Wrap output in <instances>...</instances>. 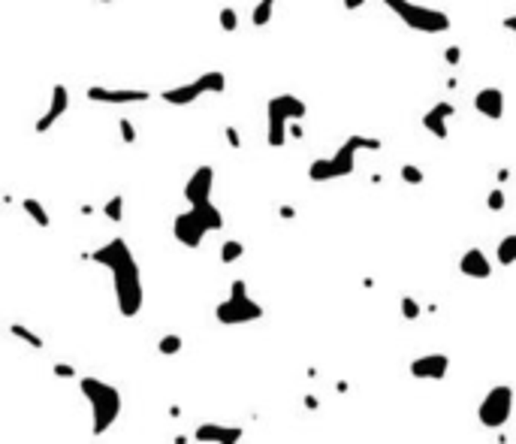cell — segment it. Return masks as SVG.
<instances>
[{
	"label": "cell",
	"mask_w": 516,
	"mask_h": 444,
	"mask_svg": "<svg viewBox=\"0 0 516 444\" xmlns=\"http://www.w3.org/2000/svg\"><path fill=\"white\" fill-rule=\"evenodd\" d=\"M97 266H103L112 275V288H115V305L121 317H136L145 305V290H142V272L133 257V248L127 239H109L106 245H100L91 254Z\"/></svg>",
	"instance_id": "cell-1"
},
{
	"label": "cell",
	"mask_w": 516,
	"mask_h": 444,
	"mask_svg": "<svg viewBox=\"0 0 516 444\" xmlns=\"http://www.w3.org/2000/svg\"><path fill=\"white\" fill-rule=\"evenodd\" d=\"M384 142L375 140V136H363V133H353L335 148L329 157H317L311 161L308 166V178L311 181H335V178H347L353 176L356 169V154L360 152H380Z\"/></svg>",
	"instance_id": "cell-2"
},
{
	"label": "cell",
	"mask_w": 516,
	"mask_h": 444,
	"mask_svg": "<svg viewBox=\"0 0 516 444\" xmlns=\"http://www.w3.org/2000/svg\"><path fill=\"white\" fill-rule=\"evenodd\" d=\"M78 390L91 405V432L94 436H106V432L115 426V420L121 414V393L118 387H112L106 381L94 378V375H85L78 381Z\"/></svg>",
	"instance_id": "cell-3"
},
{
	"label": "cell",
	"mask_w": 516,
	"mask_h": 444,
	"mask_svg": "<svg viewBox=\"0 0 516 444\" xmlns=\"http://www.w3.org/2000/svg\"><path fill=\"white\" fill-rule=\"evenodd\" d=\"M215 230H223V215L215 203L190 206L187 212L175 215V221H172V236L178 239V245H184V248H199L203 239Z\"/></svg>",
	"instance_id": "cell-4"
},
{
	"label": "cell",
	"mask_w": 516,
	"mask_h": 444,
	"mask_svg": "<svg viewBox=\"0 0 516 444\" xmlns=\"http://www.w3.org/2000/svg\"><path fill=\"white\" fill-rule=\"evenodd\" d=\"M305 100L296 94H275L266 100V142L272 148H281L290 136V124L305 118Z\"/></svg>",
	"instance_id": "cell-5"
},
{
	"label": "cell",
	"mask_w": 516,
	"mask_h": 444,
	"mask_svg": "<svg viewBox=\"0 0 516 444\" xmlns=\"http://www.w3.org/2000/svg\"><path fill=\"white\" fill-rule=\"evenodd\" d=\"M384 6L401 21V25L417 30V33H447L450 30V16H447L444 9L423 6V4H414V0H384Z\"/></svg>",
	"instance_id": "cell-6"
},
{
	"label": "cell",
	"mask_w": 516,
	"mask_h": 444,
	"mask_svg": "<svg viewBox=\"0 0 516 444\" xmlns=\"http://www.w3.org/2000/svg\"><path fill=\"white\" fill-rule=\"evenodd\" d=\"M263 314H266L263 305L248 296V284H245L242 278H235L230 284V296L215 305V317L223 326H245V324L260 321Z\"/></svg>",
	"instance_id": "cell-7"
},
{
	"label": "cell",
	"mask_w": 516,
	"mask_h": 444,
	"mask_svg": "<svg viewBox=\"0 0 516 444\" xmlns=\"http://www.w3.org/2000/svg\"><path fill=\"white\" fill-rule=\"evenodd\" d=\"M510 414H513V387H510V384H496V387H489L486 396L480 399L477 420H480V423H483L486 429H501V426H508Z\"/></svg>",
	"instance_id": "cell-8"
},
{
	"label": "cell",
	"mask_w": 516,
	"mask_h": 444,
	"mask_svg": "<svg viewBox=\"0 0 516 444\" xmlns=\"http://www.w3.org/2000/svg\"><path fill=\"white\" fill-rule=\"evenodd\" d=\"M85 94H88V100H94V103H106V106L148 103V97H151L145 88H103V85H91Z\"/></svg>",
	"instance_id": "cell-9"
},
{
	"label": "cell",
	"mask_w": 516,
	"mask_h": 444,
	"mask_svg": "<svg viewBox=\"0 0 516 444\" xmlns=\"http://www.w3.org/2000/svg\"><path fill=\"white\" fill-rule=\"evenodd\" d=\"M211 190H215V169L203 164L190 173L184 185V200L190 206H203V203H211Z\"/></svg>",
	"instance_id": "cell-10"
},
{
	"label": "cell",
	"mask_w": 516,
	"mask_h": 444,
	"mask_svg": "<svg viewBox=\"0 0 516 444\" xmlns=\"http://www.w3.org/2000/svg\"><path fill=\"white\" fill-rule=\"evenodd\" d=\"M408 372H411V378H417V381H444L447 372H450V357L438 354V351H435V354H423L417 360H411Z\"/></svg>",
	"instance_id": "cell-11"
},
{
	"label": "cell",
	"mask_w": 516,
	"mask_h": 444,
	"mask_svg": "<svg viewBox=\"0 0 516 444\" xmlns=\"http://www.w3.org/2000/svg\"><path fill=\"white\" fill-rule=\"evenodd\" d=\"M245 438L242 426H227V423H199L194 429V441L199 444H239Z\"/></svg>",
	"instance_id": "cell-12"
},
{
	"label": "cell",
	"mask_w": 516,
	"mask_h": 444,
	"mask_svg": "<svg viewBox=\"0 0 516 444\" xmlns=\"http://www.w3.org/2000/svg\"><path fill=\"white\" fill-rule=\"evenodd\" d=\"M456 115V106L450 103V100H438L432 109H426V115H423V127L429 130L435 140H450V127H447V121H450Z\"/></svg>",
	"instance_id": "cell-13"
},
{
	"label": "cell",
	"mask_w": 516,
	"mask_h": 444,
	"mask_svg": "<svg viewBox=\"0 0 516 444\" xmlns=\"http://www.w3.org/2000/svg\"><path fill=\"white\" fill-rule=\"evenodd\" d=\"M66 109H70V94H66V85H61V82H58V85L52 88L49 109L42 112V118H40L37 124H33V130H37V133H46V130H52L54 124L61 121V115H64Z\"/></svg>",
	"instance_id": "cell-14"
},
{
	"label": "cell",
	"mask_w": 516,
	"mask_h": 444,
	"mask_svg": "<svg viewBox=\"0 0 516 444\" xmlns=\"http://www.w3.org/2000/svg\"><path fill=\"white\" fill-rule=\"evenodd\" d=\"M459 272H462L465 278L486 281L492 275V263H489V257L483 254V248H468V251L459 257Z\"/></svg>",
	"instance_id": "cell-15"
},
{
	"label": "cell",
	"mask_w": 516,
	"mask_h": 444,
	"mask_svg": "<svg viewBox=\"0 0 516 444\" xmlns=\"http://www.w3.org/2000/svg\"><path fill=\"white\" fill-rule=\"evenodd\" d=\"M203 94H209L206 91V85H203V79H194V82H184V85H175V88H166L163 91V103H170V106H190V103H197Z\"/></svg>",
	"instance_id": "cell-16"
},
{
	"label": "cell",
	"mask_w": 516,
	"mask_h": 444,
	"mask_svg": "<svg viewBox=\"0 0 516 444\" xmlns=\"http://www.w3.org/2000/svg\"><path fill=\"white\" fill-rule=\"evenodd\" d=\"M474 109L489 121H501V115H504V91L501 88H480L474 94Z\"/></svg>",
	"instance_id": "cell-17"
},
{
	"label": "cell",
	"mask_w": 516,
	"mask_h": 444,
	"mask_svg": "<svg viewBox=\"0 0 516 444\" xmlns=\"http://www.w3.org/2000/svg\"><path fill=\"white\" fill-rule=\"evenodd\" d=\"M21 212L28 215V218L37 224V227H52V218H49V209L42 206L40 200H33V197H25L21 200Z\"/></svg>",
	"instance_id": "cell-18"
},
{
	"label": "cell",
	"mask_w": 516,
	"mask_h": 444,
	"mask_svg": "<svg viewBox=\"0 0 516 444\" xmlns=\"http://www.w3.org/2000/svg\"><path fill=\"white\" fill-rule=\"evenodd\" d=\"M9 333H13L18 341H25V345L33 348V351H42V348H46V341H42V338L33 333L30 326H25V324H9Z\"/></svg>",
	"instance_id": "cell-19"
},
{
	"label": "cell",
	"mask_w": 516,
	"mask_h": 444,
	"mask_svg": "<svg viewBox=\"0 0 516 444\" xmlns=\"http://www.w3.org/2000/svg\"><path fill=\"white\" fill-rule=\"evenodd\" d=\"M496 257H498L501 266H513V263H516V233H510V236L501 239L498 248H496Z\"/></svg>",
	"instance_id": "cell-20"
},
{
	"label": "cell",
	"mask_w": 516,
	"mask_h": 444,
	"mask_svg": "<svg viewBox=\"0 0 516 444\" xmlns=\"http://www.w3.org/2000/svg\"><path fill=\"white\" fill-rule=\"evenodd\" d=\"M199 79H203V85H206L209 94H223V91H227V76H223L221 70H206Z\"/></svg>",
	"instance_id": "cell-21"
},
{
	"label": "cell",
	"mask_w": 516,
	"mask_h": 444,
	"mask_svg": "<svg viewBox=\"0 0 516 444\" xmlns=\"http://www.w3.org/2000/svg\"><path fill=\"white\" fill-rule=\"evenodd\" d=\"M245 257V245L239 239H227V242L221 245V263H235V260Z\"/></svg>",
	"instance_id": "cell-22"
},
{
	"label": "cell",
	"mask_w": 516,
	"mask_h": 444,
	"mask_svg": "<svg viewBox=\"0 0 516 444\" xmlns=\"http://www.w3.org/2000/svg\"><path fill=\"white\" fill-rule=\"evenodd\" d=\"M182 348H184V338L178 336V333H166L160 341H157V351H160L163 357H175Z\"/></svg>",
	"instance_id": "cell-23"
},
{
	"label": "cell",
	"mask_w": 516,
	"mask_h": 444,
	"mask_svg": "<svg viewBox=\"0 0 516 444\" xmlns=\"http://www.w3.org/2000/svg\"><path fill=\"white\" fill-rule=\"evenodd\" d=\"M103 215H106L112 224H121V218H124V197H121V193L109 197V203L103 206Z\"/></svg>",
	"instance_id": "cell-24"
},
{
	"label": "cell",
	"mask_w": 516,
	"mask_h": 444,
	"mask_svg": "<svg viewBox=\"0 0 516 444\" xmlns=\"http://www.w3.org/2000/svg\"><path fill=\"white\" fill-rule=\"evenodd\" d=\"M272 6L275 4H269V0H260V4L254 6V13H251V21L257 28H266L269 21H272Z\"/></svg>",
	"instance_id": "cell-25"
},
{
	"label": "cell",
	"mask_w": 516,
	"mask_h": 444,
	"mask_svg": "<svg viewBox=\"0 0 516 444\" xmlns=\"http://www.w3.org/2000/svg\"><path fill=\"white\" fill-rule=\"evenodd\" d=\"M218 25L227 30V33H233L235 28H239V13H235L233 6H223L221 13H218Z\"/></svg>",
	"instance_id": "cell-26"
},
{
	"label": "cell",
	"mask_w": 516,
	"mask_h": 444,
	"mask_svg": "<svg viewBox=\"0 0 516 444\" xmlns=\"http://www.w3.org/2000/svg\"><path fill=\"white\" fill-rule=\"evenodd\" d=\"M401 181H405V185H423L426 173L417 164H405V166H401Z\"/></svg>",
	"instance_id": "cell-27"
},
{
	"label": "cell",
	"mask_w": 516,
	"mask_h": 444,
	"mask_svg": "<svg viewBox=\"0 0 516 444\" xmlns=\"http://www.w3.org/2000/svg\"><path fill=\"white\" fill-rule=\"evenodd\" d=\"M420 314H423L420 302L414 300V296H401V317H405V321H417Z\"/></svg>",
	"instance_id": "cell-28"
},
{
	"label": "cell",
	"mask_w": 516,
	"mask_h": 444,
	"mask_svg": "<svg viewBox=\"0 0 516 444\" xmlns=\"http://www.w3.org/2000/svg\"><path fill=\"white\" fill-rule=\"evenodd\" d=\"M504 206H508V193H504L501 188L489 190V197H486V209H489V212H501Z\"/></svg>",
	"instance_id": "cell-29"
},
{
	"label": "cell",
	"mask_w": 516,
	"mask_h": 444,
	"mask_svg": "<svg viewBox=\"0 0 516 444\" xmlns=\"http://www.w3.org/2000/svg\"><path fill=\"white\" fill-rule=\"evenodd\" d=\"M118 133H121V142H127V145L136 142V127H133L130 118H118Z\"/></svg>",
	"instance_id": "cell-30"
},
{
	"label": "cell",
	"mask_w": 516,
	"mask_h": 444,
	"mask_svg": "<svg viewBox=\"0 0 516 444\" xmlns=\"http://www.w3.org/2000/svg\"><path fill=\"white\" fill-rule=\"evenodd\" d=\"M444 61H447V67H459V64H462V49H459V45H447V49H444Z\"/></svg>",
	"instance_id": "cell-31"
},
{
	"label": "cell",
	"mask_w": 516,
	"mask_h": 444,
	"mask_svg": "<svg viewBox=\"0 0 516 444\" xmlns=\"http://www.w3.org/2000/svg\"><path fill=\"white\" fill-rule=\"evenodd\" d=\"M52 372L58 375V378H76V366H70V363H54Z\"/></svg>",
	"instance_id": "cell-32"
},
{
	"label": "cell",
	"mask_w": 516,
	"mask_h": 444,
	"mask_svg": "<svg viewBox=\"0 0 516 444\" xmlns=\"http://www.w3.org/2000/svg\"><path fill=\"white\" fill-rule=\"evenodd\" d=\"M223 136H227V145L230 148H242V136H239V130H235L233 124H227V127H223Z\"/></svg>",
	"instance_id": "cell-33"
},
{
	"label": "cell",
	"mask_w": 516,
	"mask_h": 444,
	"mask_svg": "<svg viewBox=\"0 0 516 444\" xmlns=\"http://www.w3.org/2000/svg\"><path fill=\"white\" fill-rule=\"evenodd\" d=\"M501 28L510 30V33H516V16H504V18H501Z\"/></svg>",
	"instance_id": "cell-34"
},
{
	"label": "cell",
	"mask_w": 516,
	"mask_h": 444,
	"mask_svg": "<svg viewBox=\"0 0 516 444\" xmlns=\"http://www.w3.org/2000/svg\"><path fill=\"white\" fill-rule=\"evenodd\" d=\"M290 136H293V140H302V136H305V130H302V124H299V121L290 124Z\"/></svg>",
	"instance_id": "cell-35"
},
{
	"label": "cell",
	"mask_w": 516,
	"mask_h": 444,
	"mask_svg": "<svg viewBox=\"0 0 516 444\" xmlns=\"http://www.w3.org/2000/svg\"><path fill=\"white\" fill-rule=\"evenodd\" d=\"M341 4H344V9H351V13H353V9H360L365 0H341Z\"/></svg>",
	"instance_id": "cell-36"
},
{
	"label": "cell",
	"mask_w": 516,
	"mask_h": 444,
	"mask_svg": "<svg viewBox=\"0 0 516 444\" xmlns=\"http://www.w3.org/2000/svg\"><path fill=\"white\" fill-rule=\"evenodd\" d=\"M281 218H296V209L293 206H281Z\"/></svg>",
	"instance_id": "cell-37"
},
{
	"label": "cell",
	"mask_w": 516,
	"mask_h": 444,
	"mask_svg": "<svg viewBox=\"0 0 516 444\" xmlns=\"http://www.w3.org/2000/svg\"><path fill=\"white\" fill-rule=\"evenodd\" d=\"M510 178V169H498V181H508Z\"/></svg>",
	"instance_id": "cell-38"
},
{
	"label": "cell",
	"mask_w": 516,
	"mask_h": 444,
	"mask_svg": "<svg viewBox=\"0 0 516 444\" xmlns=\"http://www.w3.org/2000/svg\"><path fill=\"white\" fill-rule=\"evenodd\" d=\"M100 4H112V0H100Z\"/></svg>",
	"instance_id": "cell-39"
},
{
	"label": "cell",
	"mask_w": 516,
	"mask_h": 444,
	"mask_svg": "<svg viewBox=\"0 0 516 444\" xmlns=\"http://www.w3.org/2000/svg\"><path fill=\"white\" fill-rule=\"evenodd\" d=\"M269 4H275V0H269Z\"/></svg>",
	"instance_id": "cell-40"
}]
</instances>
